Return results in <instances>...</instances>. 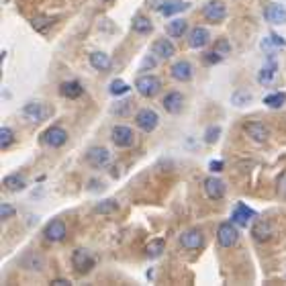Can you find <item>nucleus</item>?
<instances>
[{"label": "nucleus", "mask_w": 286, "mask_h": 286, "mask_svg": "<svg viewBox=\"0 0 286 286\" xmlns=\"http://www.w3.org/2000/svg\"><path fill=\"white\" fill-rule=\"evenodd\" d=\"M209 168H211L213 172H221V170L225 168V164H223L221 160H219V162H211V164H209Z\"/></svg>", "instance_id": "a19ab883"}, {"label": "nucleus", "mask_w": 286, "mask_h": 286, "mask_svg": "<svg viewBox=\"0 0 286 286\" xmlns=\"http://www.w3.org/2000/svg\"><path fill=\"white\" fill-rule=\"evenodd\" d=\"M252 233H254V237H256L258 241H266V239H270V235H272V227H270V223H266V221H258V223L254 225Z\"/></svg>", "instance_id": "bb28decb"}, {"label": "nucleus", "mask_w": 286, "mask_h": 286, "mask_svg": "<svg viewBox=\"0 0 286 286\" xmlns=\"http://www.w3.org/2000/svg\"><path fill=\"white\" fill-rule=\"evenodd\" d=\"M252 217H256V211H252L246 203H237V207L231 213V221L237 227H248L250 221H252Z\"/></svg>", "instance_id": "9d476101"}, {"label": "nucleus", "mask_w": 286, "mask_h": 286, "mask_svg": "<svg viewBox=\"0 0 286 286\" xmlns=\"http://www.w3.org/2000/svg\"><path fill=\"white\" fill-rule=\"evenodd\" d=\"M51 25H53V20H51V18H45V16L33 18V27H35L37 31H41V33H45V31H47V27H51Z\"/></svg>", "instance_id": "c9c22d12"}, {"label": "nucleus", "mask_w": 286, "mask_h": 286, "mask_svg": "<svg viewBox=\"0 0 286 286\" xmlns=\"http://www.w3.org/2000/svg\"><path fill=\"white\" fill-rule=\"evenodd\" d=\"M164 248H166V244H164V239H153L151 244L145 248V254L149 256V258H158V256H162V252H164Z\"/></svg>", "instance_id": "c85d7f7f"}, {"label": "nucleus", "mask_w": 286, "mask_h": 286, "mask_svg": "<svg viewBox=\"0 0 286 286\" xmlns=\"http://www.w3.org/2000/svg\"><path fill=\"white\" fill-rule=\"evenodd\" d=\"M59 94H61L63 98L74 100V98H80V96L84 94V88H82V84L76 82V80H72V82H63V84L59 86Z\"/></svg>", "instance_id": "aec40b11"}, {"label": "nucleus", "mask_w": 286, "mask_h": 286, "mask_svg": "<svg viewBox=\"0 0 286 286\" xmlns=\"http://www.w3.org/2000/svg\"><path fill=\"white\" fill-rule=\"evenodd\" d=\"M0 217H2V221H4V219L14 217V209H12L10 205H4V203H2V207H0Z\"/></svg>", "instance_id": "ea45409f"}, {"label": "nucleus", "mask_w": 286, "mask_h": 286, "mask_svg": "<svg viewBox=\"0 0 286 286\" xmlns=\"http://www.w3.org/2000/svg\"><path fill=\"white\" fill-rule=\"evenodd\" d=\"M215 49H217L219 53H221V55H227V53H229V49H231V47H229V41H227V39H221V41H219L217 45H215Z\"/></svg>", "instance_id": "58836bf2"}, {"label": "nucleus", "mask_w": 286, "mask_h": 286, "mask_svg": "<svg viewBox=\"0 0 286 286\" xmlns=\"http://www.w3.org/2000/svg\"><path fill=\"white\" fill-rule=\"evenodd\" d=\"M117 203L113 201V199H108V201H102V203H98L96 207H94V211L96 213H102V215H106V213H115L117 211Z\"/></svg>", "instance_id": "72a5a7b5"}, {"label": "nucleus", "mask_w": 286, "mask_h": 286, "mask_svg": "<svg viewBox=\"0 0 286 286\" xmlns=\"http://www.w3.org/2000/svg\"><path fill=\"white\" fill-rule=\"evenodd\" d=\"M219 135H221V129H219V127H209L207 133H205V141L207 143H215L219 139Z\"/></svg>", "instance_id": "e433bc0d"}, {"label": "nucleus", "mask_w": 286, "mask_h": 286, "mask_svg": "<svg viewBox=\"0 0 286 286\" xmlns=\"http://www.w3.org/2000/svg\"><path fill=\"white\" fill-rule=\"evenodd\" d=\"M286 102V94L284 92H276V94H268L264 98V104L270 106V108H280Z\"/></svg>", "instance_id": "c756f323"}, {"label": "nucleus", "mask_w": 286, "mask_h": 286, "mask_svg": "<svg viewBox=\"0 0 286 286\" xmlns=\"http://www.w3.org/2000/svg\"><path fill=\"white\" fill-rule=\"evenodd\" d=\"M90 65L94 70H98V72H106V70H111V65H113V61H111V57H108L106 53H102V51H92L90 53Z\"/></svg>", "instance_id": "412c9836"}, {"label": "nucleus", "mask_w": 286, "mask_h": 286, "mask_svg": "<svg viewBox=\"0 0 286 286\" xmlns=\"http://www.w3.org/2000/svg\"><path fill=\"white\" fill-rule=\"evenodd\" d=\"M20 115H23L29 123H41V121L51 117V108L43 102H29L23 111H20Z\"/></svg>", "instance_id": "f257e3e1"}, {"label": "nucleus", "mask_w": 286, "mask_h": 286, "mask_svg": "<svg viewBox=\"0 0 286 286\" xmlns=\"http://www.w3.org/2000/svg\"><path fill=\"white\" fill-rule=\"evenodd\" d=\"M231 100H233L235 106H246V104L252 102V94L248 90H235L233 96H231Z\"/></svg>", "instance_id": "7c9ffc66"}, {"label": "nucleus", "mask_w": 286, "mask_h": 286, "mask_svg": "<svg viewBox=\"0 0 286 286\" xmlns=\"http://www.w3.org/2000/svg\"><path fill=\"white\" fill-rule=\"evenodd\" d=\"M135 88H137V92L141 96L151 98V96H156L162 90V82L156 76H139L135 80Z\"/></svg>", "instance_id": "7ed1b4c3"}, {"label": "nucleus", "mask_w": 286, "mask_h": 286, "mask_svg": "<svg viewBox=\"0 0 286 286\" xmlns=\"http://www.w3.org/2000/svg\"><path fill=\"white\" fill-rule=\"evenodd\" d=\"M225 55H221V53H219L217 49H213V51H209L207 55H205V61L211 65V63H219V61H221Z\"/></svg>", "instance_id": "4c0bfd02"}, {"label": "nucleus", "mask_w": 286, "mask_h": 286, "mask_svg": "<svg viewBox=\"0 0 286 286\" xmlns=\"http://www.w3.org/2000/svg\"><path fill=\"white\" fill-rule=\"evenodd\" d=\"M239 239V231L235 227V223H221L217 229V241L221 248H233Z\"/></svg>", "instance_id": "f03ea898"}, {"label": "nucleus", "mask_w": 286, "mask_h": 286, "mask_svg": "<svg viewBox=\"0 0 286 286\" xmlns=\"http://www.w3.org/2000/svg\"><path fill=\"white\" fill-rule=\"evenodd\" d=\"M244 131H246V133L254 139V141H258V143H264V141H266L268 139V129L266 127H264L262 123H258V121H250V123H246L244 125Z\"/></svg>", "instance_id": "f3484780"}, {"label": "nucleus", "mask_w": 286, "mask_h": 286, "mask_svg": "<svg viewBox=\"0 0 286 286\" xmlns=\"http://www.w3.org/2000/svg\"><path fill=\"white\" fill-rule=\"evenodd\" d=\"M264 16H266L268 23H274V25H284L286 23V8L282 4H268L266 8H264Z\"/></svg>", "instance_id": "4468645a"}, {"label": "nucleus", "mask_w": 286, "mask_h": 286, "mask_svg": "<svg viewBox=\"0 0 286 286\" xmlns=\"http://www.w3.org/2000/svg\"><path fill=\"white\" fill-rule=\"evenodd\" d=\"M170 72H172V78L174 80H178V82H188L190 78H192V65L188 63V61H176L172 68H170Z\"/></svg>", "instance_id": "6ab92c4d"}, {"label": "nucleus", "mask_w": 286, "mask_h": 286, "mask_svg": "<svg viewBox=\"0 0 286 286\" xmlns=\"http://www.w3.org/2000/svg\"><path fill=\"white\" fill-rule=\"evenodd\" d=\"M164 108L170 113V115H178L182 111V106H184V96L180 92H168L162 100Z\"/></svg>", "instance_id": "dca6fc26"}, {"label": "nucleus", "mask_w": 286, "mask_h": 286, "mask_svg": "<svg viewBox=\"0 0 286 286\" xmlns=\"http://www.w3.org/2000/svg\"><path fill=\"white\" fill-rule=\"evenodd\" d=\"M43 235H45L47 241H53V244H57V241H61L65 235H68V231H65L63 221H59V219H53V221H49V223L45 225V229H43Z\"/></svg>", "instance_id": "ddd939ff"}, {"label": "nucleus", "mask_w": 286, "mask_h": 286, "mask_svg": "<svg viewBox=\"0 0 286 286\" xmlns=\"http://www.w3.org/2000/svg\"><path fill=\"white\" fill-rule=\"evenodd\" d=\"M209 39H211L209 29H205V27H194V29L190 31V35H188V45L194 47V49H201V47H205L207 43H209Z\"/></svg>", "instance_id": "2eb2a0df"}, {"label": "nucleus", "mask_w": 286, "mask_h": 286, "mask_svg": "<svg viewBox=\"0 0 286 286\" xmlns=\"http://www.w3.org/2000/svg\"><path fill=\"white\" fill-rule=\"evenodd\" d=\"M20 264L27 268V270H43V266H45V260H43V256L41 254H37V252H29L23 260H20Z\"/></svg>", "instance_id": "5701e85b"}, {"label": "nucleus", "mask_w": 286, "mask_h": 286, "mask_svg": "<svg viewBox=\"0 0 286 286\" xmlns=\"http://www.w3.org/2000/svg\"><path fill=\"white\" fill-rule=\"evenodd\" d=\"M205 192L211 201H221L225 196V182L219 180L217 176H209L205 180Z\"/></svg>", "instance_id": "f8f14e48"}, {"label": "nucleus", "mask_w": 286, "mask_h": 286, "mask_svg": "<svg viewBox=\"0 0 286 286\" xmlns=\"http://www.w3.org/2000/svg\"><path fill=\"white\" fill-rule=\"evenodd\" d=\"M190 4L188 2H182V0H168V2H164L160 6V12L164 16H174V14H178V12H184Z\"/></svg>", "instance_id": "4be33fe9"}, {"label": "nucleus", "mask_w": 286, "mask_h": 286, "mask_svg": "<svg viewBox=\"0 0 286 286\" xmlns=\"http://www.w3.org/2000/svg\"><path fill=\"white\" fill-rule=\"evenodd\" d=\"M72 266L76 268L78 274H86V272H90L94 268V256L88 252V250H76L72 254Z\"/></svg>", "instance_id": "39448f33"}, {"label": "nucleus", "mask_w": 286, "mask_h": 286, "mask_svg": "<svg viewBox=\"0 0 286 286\" xmlns=\"http://www.w3.org/2000/svg\"><path fill=\"white\" fill-rule=\"evenodd\" d=\"M151 51H153V55H158L162 59H170V57H174L176 47H174V43L170 39H158L151 45Z\"/></svg>", "instance_id": "a211bd4d"}, {"label": "nucleus", "mask_w": 286, "mask_h": 286, "mask_svg": "<svg viewBox=\"0 0 286 286\" xmlns=\"http://www.w3.org/2000/svg\"><path fill=\"white\" fill-rule=\"evenodd\" d=\"M274 76H276V61L274 59H270V63L266 65V68H264L262 72H260V76H258V82L260 84H270L272 80H274Z\"/></svg>", "instance_id": "cd10ccee"}, {"label": "nucleus", "mask_w": 286, "mask_h": 286, "mask_svg": "<svg viewBox=\"0 0 286 286\" xmlns=\"http://www.w3.org/2000/svg\"><path fill=\"white\" fill-rule=\"evenodd\" d=\"M186 29H188V23L184 18H174L166 25V33L170 37H182L186 33Z\"/></svg>", "instance_id": "b1692460"}, {"label": "nucleus", "mask_w": 286, "mask_h": 286, "mask_svg": "<svg viewBox=\"0 0 286 286\" xmlns=\"http://www.w3.org/2000/svg\"><path fill=\"white\" fill-rule=\"evenodd\" d=\"M203 16L209 20V23H221V20L227 16V8L223 2L219 0H213V2H207L203 8Z\"/></svg>", "instance_id": "1a4fd4ad"}, {"label": "nucleus", "mask_w": 286, "mask_h": 286, "mask_svg": "<svg viewBox=\"0 0 286 286\" xmlns=\"http://www.w3.org/2000/svg\"><path fill=\"white\" fill-rule=\"evenodd\" d=\"M2 186H6V190H23L25 186H27V182H25V178L20 174H10V176H6V178L2 180Z\"/></svg>", "instance_id": "393cba45"}, {"label": "nucleus", "mask_w": 286, "mask_h": 286, "mask_svg": "<svg viewBox=\"0 0 286 286\" xmlns=\"http://www.w3.org/2000/svg\"><path fill=\"white\" fill-rule=\"evenodd\" d=\"M111 139L117 147H131L135 141V135H133V131H131L129 127L125 125H115L113 131H111Z\"/></svg>", "instance_id": "423d86ee"}, {"label": "nucleus", "mask_w": 286, "mask_h": 286, "mask_svg": "<svg viewBox=\"0 0 286 286\" xmlns=\"http://www.w3.org/2000/svg\"><path fill=\"white\" fill-rule=\"evenodd\" d=\"M12 139H14V133H12L8 127H2V129H0V147H2V149L10 147Z\"/></svg>", "instance_id": "473e14b6"}, {"label": "nucleus", "mask_w": 286, "mask_h": 286, "mask_svg": "<svg viewBox=\"0 0 286 286\" xmlns=\"http://www.w3.org/2000/svg\"><path fill=\"white\" fill-rule=\"evenodd\" d=\"M51 284H57V286H65V284H70V280H65V278H55V280H51Z\"/></svg>", "instance_id": "79ce46f5"}, {"label": "nucleus", "mask_w": 286, "mask_h": 286, "mask_svg": "<svg viewBox=\"0 0 286 286\" xmlns=\"http://www.w3.org/2000/svg\"><path fill=\"white\" fill-rule=\"evenodd\" d=\"M284 45H286V41L282 37H278V35H270L268 39L262 41V47L264 49H266V47H284Z\"/></svg>", "instance_id": "f704fd0d"}, {"label": "nucleus", "mask_w": 286, "mask_h": 286, "mask_svg": "<svg viewBox=\"0 0 286 286\" xmlns=\"http://www.w3.org/2000/svg\"><path fill=\"white\" fill-rule=\"evenodd\" d=\"M86 162L92 168H106L111 164V153L104 147H90L86 151Z\"/></svg>", "instance_id": "0eeeda50"}, {"label": "nucleus", "mask_w": 286, "mask_h": 286, "mask_svg": "<svg viewBox=\"0 0 286 286\" xmlns=\"http://www.w3.org/2000/svg\"><path fill=\"white\" fill-rule=\"evenodd\" d=\"M65 141H68V133H65V129H61L57 125L49 127L47 131H43V133H41V143L47 145V147H53V149L61 147Z\"/></svg>", "instance_id": "20e7f679"}, {"label": "nucleus", "mask_w": 286, "mask_h": 286, "mask_svg": "<svg viewBox=\"0 0 286 286\" xmlns=\"http://www.w3.org/2000/svg\"><path fill=\"white\" fill-rule=\"evenodd\" d=\"M151 29H153V23L147 18V16H143V14H137L135 18H133V31L135 33H139V35H147V33H151Z\"/></svg>", "instance_id": "a878e982"}, {"label": "nucleus", "mask_w": 286, "mask_h": 286, "mask_svg": "<svg viewBox=\"0 0 286 286\" xmlns=\"http://www.w3.org/2000/svg\"><path fill=\"white\" fill-rule=\"evenodd\" d=\"M180 244H182V248H186V250H201L203 246H205V237H203V231L201 229H190V231H186V233H182L180 235Z\"/></svg>", "instance_id": "9b49d317"}, {"label": "nucleus", "mask_w": 286, "mask_h": 286, "mask_svg": "<svg viewBox=\"0 0 286 286\" xmlns=\"http://www.w3.org/2000/svg\"><path fill=\"white\" fill-rule=\"evenodd\" d=\"M135 123H137V127H139L141 131H145V133H151V131L158 127L160 117H158L156 111H151V108H143V111L137 113Z\"/></svg>", "instance_id": "6e6552de"}, {"label": "nucleus", "mask_w": 286, "mask_h": 286, "mask_svg": "<svg viewBox=\"0 0 286 286\" xmlns=\"http://www.w3.org/2000/svg\"><path fill=\"white\" fill-rule=\"evenodd\" d=\"M108 92L113 96H121V94H127L129 92V84H125L123 80H113L111 86H108Z\"/></svg>", "instance_id": "2f4dec72"}]
</instances>
